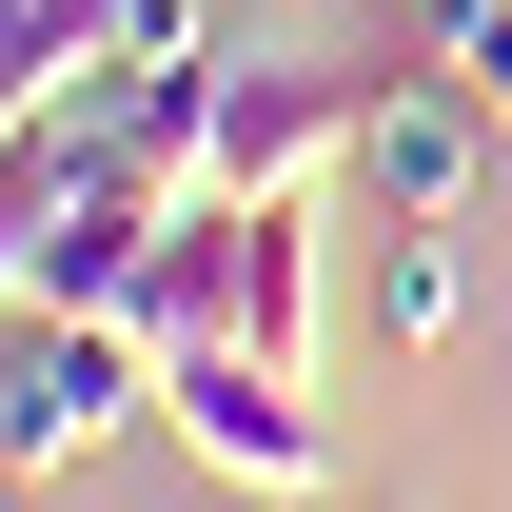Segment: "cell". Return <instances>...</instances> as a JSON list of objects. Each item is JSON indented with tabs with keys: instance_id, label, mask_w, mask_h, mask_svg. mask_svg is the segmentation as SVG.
Masks as SVG:
<instances>
[{
	"instance_id": "cell-1",
	"label": "cell",
	"mask_w": 512,
	"mask_h": 512,
	"mask_svg": "<svg viewBox=\"0 0 512 512\" xmlns=\"http://www.w3.org/2000/svg\"><path fill=\"white\" fill-rule=\"evenodd\" d=\"M158 414V335L138 316H20L0 335V473H99V453Z\"/></svg>"
},
{
	"instance_id": "cell-3",
	"label": "cell",
	"mask_w": 512,
	"mask_h": 512,
	"mask_svg": "<svg viewBox=\"0 0 512 512\" xmlns=\"http://www.w3.org/2000/svg\"><path fill=\"white\" fill-rule=\"evenodd\" d=\"M375 138V60H217V197H316Z\"/></svg>"
},
{
	"instance_id": "cell-5",
	"label": "cell",
	"mask_w": 512,
	"mask_h": 512,
	"mask_svg": "<svg viewBox=\"0 0 512 512\" xmlns=\"http://www.w3.org/2000/svg\"><path fill=\"white\" fill-rule=\"evenodd\" d=\"M158 217H178V197H138L119 158H99V178L60 197V237H40V276H20V316H119L138 256H158Z\"/></svg>"
},
{
	"instance_id": "cell-4",
	"label": "cell",
	"mask_w": 512,
	"mask_h": 512,
	"mask_svg": "<svg viewBox=\"0 0 512 512\" xmlns=\"http://www.w3.org/2000/svg\"><path fill=\"white\" fill-rule=\"evenodd\" d=\"M493 158H512V138H493V99H473L453 60H394V79H375V138H355V178H375L394 217H473V197H493Z\"/></svg>"
},
{
	"instance_id": "cell-10",
	"label": "cell",
	"mask_w": 512,
	"mask_h": 512,
	"mask_svg": "<svg viewBox=\"0 0 512 512\" xmlns=\"http://www.w3.org/2000/svg\"><path fill=\"white\" fill-rule=\"evenodd\" d=\"M99 60H217V0H99Z\"/></svg>"
},
{
	"instance_id": "cell-8",
	"label": "cell",
	"mask_w": 512,
	"mask_h": 512,
	"mask_svg": "<svg viewBox=\"0 0 512 512\" xmlns=\"http://www.w3.org/2000/svg\"><path fill=\"white\" fill-rule=\"evenodd\" d=\"M138 197H217V60H138L119 79V138H99Z\"/></svg>"
},
{
	"instance_id": "cell-7",
	"label": "cell",
	"mask_w": 512,
	"mask_h": 512,
	"mask_svg": "<svg viewBox=\"0 0 512 512\" xmlns=\"http://www.w3.org/2000/svg\"><path fill=\"white\" fill-rule=\"evenodd\" d=\"M158 355H197V335H237V197H178L158 217V256H138V296H119Z\"/></svg>"
},
{
	"instance_id": "cell-6",
	"label": "cell",
	"mask_w": 512,
	"mask_h": 512,
	"mask_svg": "<svg viewBox=\"0 0 512 512\" xmlns=\"http://www.w3.org/2000/svg\"><path fill=\"white\" fill-rule=\"evenodd\" d=\"M237 355H296L316 375V197H237Z\"/></svg>"
},
{
	"instance_id": "cell-2",
	"label": "cell",
	"mask_w": 512,
	"mask_h": 512,
	"mask_svg": "<svg viewBox=\"0 0 512 512\" xmlns=\"http://www.w3.org/2000/svg\"><path fill=\"white\" fill-rule=\"evenodd\" d=\"M158 434H178L217 493H296V512L335 493V414H316V375H296V355H237V335H217V355H158Z\"/></svg>"
},
{
	"instance_id": "cell-9",
	"label": "cell",
	"mask_w": 512,
	"mask_h": 512,
	"mask_svg": "<svg viewBox=\"0 0 512 512\" xmlns=\"http://www.w3.org/2000/svg\"><path fill=\"white\" fill-rule=\"evenodd\" d=\"M375 335H394V355H453V335H473V256H453V217H394V237H375Z\"/></svg>"
},
{
	"instance_id": "cell-12",
	"label": "cell",
	"mask_w": 512,
	"mask_h": 512,
	"mask_svg": "<svg viewBox=\"0 0 512 512\" xmlns=\"http://www.w3.org/2000/svg\"><path fill=\"white\" fill-rule=\"evenodd\" d=\"M217 512H296V493H217Z\"/></svg>"
},
{
	"instance_id": "cell-11",
	"label": "cell",
	"mask_w": 512,
	"mask_h": 512,
	"mask_svg": "<svg viewBox=\"0 0 512 512\" xmlns=\"http://www.w3.org/2000/svg\"><path fill=\"white\" fill-rule=\"evenodd\" d=\"M453 79H473V99H493V138H512V0L473 20V40H453Z\"/></svg>"
}]
</instances>
